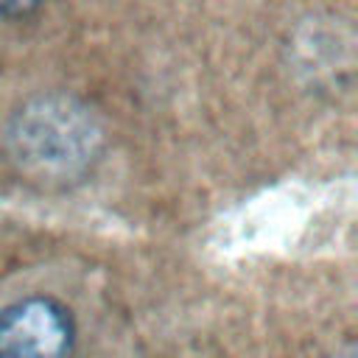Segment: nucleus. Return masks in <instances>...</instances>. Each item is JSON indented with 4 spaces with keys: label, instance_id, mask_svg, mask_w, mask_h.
I'll use <instances>...</instances> for the list:
<instances>
[{
    "label": "nucleus",
    "instance_id": "2",
    "mask_svg": "<svg viewBox=\"0 0 358 358\" xmlns=\"http://www.w3.org/2000/svg\"><path fill=\"white\" fill-rule=\"evenodd\" d=\"M76 322L67 305L34 294L0 310V358H70Z\"/></svg>",
    "mask_w": 358,
    "mask_h": 358
},
{
    "label": "nucleus",
    "instance_id": "1",
    "mask_svg": "<svg viewBox=\"0 0 358 358\" xmlns=\"http://www.w3.org/2000/svg\"><path fill=\"white\" fill-rule=\"evenodd\" d=\"M6 157L17 176L42 190L84 182L103 154V126L76 95L28 98L6 126Z\"/></svg>",
    "mask_w": 358,
    "mask_h": 358
},
{
    "label": "nucleus",
    "instance_id": "3",
    "mask_svg": "<svg viewBox=\"0 0 358 358\" xmlns=\"http://www.w3.org/2000/svg\"><path fill=\"white\" fill-rule=\"evenodd\" d=\"M48 0H0V17L3 20H22L39 11Z\"/></svg>",
    "mask_w": 358,
    "mask_h": 358
}]
</instances>
